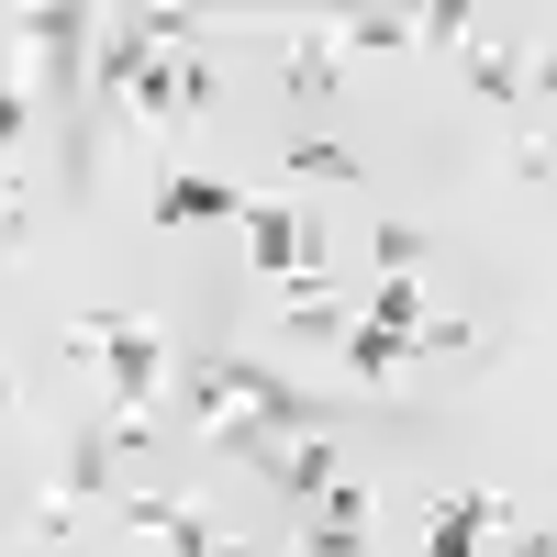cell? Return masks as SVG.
<instances>
[{
  "label": "cell",
  "instance_id": "1",
  "mask_svg": "<svg viewBox=\"0 0 557 557\" xmlns=\"http://www.w3.org/2000/svg\"><path fill=\"white\" fill-rule=\"evenodd\" d=\"M12 34H23V78L67 112L78 101V67H89V12H78V0H45V12H23Z\"/></svg>",
  "mask_w": 557,
  "mask_h": 557
},
{
  "label": "cell",
  "instance_id": "2",
  "mask_svg": "<svg viewBox=\"0 0 557 557\" xmlns=\"http://www.w3.org/2000/svg\"><path fill=\"white\" fill-rule=\"evenodd\" d=\"M246 257H257V278H268V290H278V278H301V268H323L312 223H301L290 201H246Z\"/></svg>",
  "mask_w": 557,
  "mask_h": 557
},
{
  "label": "cell",
  "instance_id": "3",
  "mask_svg": "<svg viewBox=\"0 0 557 557\" xmlns=\"http://www.w3.org/2000/svg\"><path fill=\"white\" fill-rule=\"evenodd\" d=\"M278 67H290V101H301V112H335V89H346L335 23H290V45H278Z\"/></svg>",
  "mask_w": 557,
  "mask_h": 557
},
{
  "label": "cell",
  "instance_id": "4",
  "mask_svg": "<svg viewBox=\"0 0 557 557\" xmlns=\"http://www.w3.org/2000/svg\"><path fill=\"white\" fill-rule=\"evenodd\" d=\"M57 491H67V502H112V491H123V435H112V424H78L67 457H57Z\"/></svg>",
  "mask_w": 557,
  "mask_h": 557
},
{
  "label": "cell",
  "instance_id": "5",
  "mask_svg": "<svg viewBox=\"0 0 557 557\" xmlns=\"http://www.w3.org/2000/svg\"><path fill=\"white\" fill-rule=\"evenodd\" d=\"M146 212L157 223H246V190H223V178H201V168H168Z\"/></svg>",
  "mask_w": 557,
  "mask_h": 557
},
{
  "label": "cell",
  "instance_id": "6",
  "mask_svg": "<svg viewBox=\"0 0 557 557\" xmlns=\"http://www.w3.org/2000/svg\"><path fill=\"white\" fill-rule=\"evenodd\" d=\"M134 78H146V34H134V12H112L101 57H89V89H101V101H134Z\"/></svg>",
  "mask_w": 557,
  "mask_h": 557
},
{
  "label": "cell",
  "instance_id": "7",
  "mask_svg": "<svg viewBox=\"0 0 557 557\" xmlns=\"http://www.w3.org/2000/svg\"><path fill=\"white\" fill-rule=\"evenodd\" d=\"M323 480H346V457L323 446V435H290V446H278V491H290L301 513H312V502H323Z\"/></svg>",
  "mask_w": 557,
  "mask_h": 557
},
{
  "label": "cell",
  "instance_id": "8",
  "mask_svg": "<svg viewBox=\"0 0 557 557\" xmlns=\"http://www.w3.org/2000/svg\"><path fill=\"white\" fill-rule=\"evenodd\" d=\"M278 178H301V190H368L357 146H323V134H312V146H290V157H278Z\"/></svg>",
  "mask_w": 557,
  "mask_h": 557
},
{
  "label": "cell",
  "instance_id": "9",
  "mask_svg": "<svg viewBox=\"0 0 557 557\" xmlns=\"http://www.w3.org/2000/svg\"><path fill=\"white\" fill-rule=\"evenodd\" d=\"M278 323H290L301 346H335L346 323H357V301H346V290H278Z\"/></svg>",
  "mask_w": 557,
  "mask_h": 557
},
{
  "label": "cell",
  "instance_id": "10",
  "mask_svg": "<svg viewBox=\"0 0 557 557\" xmlns=\"http://www.w3.org/2000/svg\"><path fill=\"white\" fill-rule=\"evenodd\" d=\"M357 323H380V335H424V278H368Z\"/></svg>",
  "mask_w": 557,
  "mask_h": 557
},
{
  "label": "cell",
  "instance_id": "11",
  "mask_svg": "<svg viewBox=\"0 0 557 557\" xmlns=\"http://www.w3.org/2000/svg\"><path fill=\"white\" fill-rule=\"evenodd\" d=\"M412 45H424V57H469L480 12H469V0H435V12H412Z\"/></svg>",
  "mask_w": 557,
  "mask_h": 557
},
{
  "label": "cell",
  "instance_id": "12",
  "mask_svg": "<svg viewBox=\"0 0 557 557\" xmlns=\"http://www.w3.org/2000/svg\"><path fill=\"white\" fill-rule=\"evenodd\" d=\"M412 45V12H357V23H335V57H401Z\"/></svg>",
  "mask_w": 557,
  "mask_h": 557
},
{
  "label": "cell",
  "instance_id": "13",
  "mask_svg": "<svg viewBox=\"0 0 557 557\" xmlns=\"http://www.w3.org/2000/svg\"><path fill=\"white\" fill-rule=\"evenodd\" d=\"M335 346H346V368H357V380H391V368L412 357V335H380V323H346Z\"/></svg>",
  "mask_w": 557,
  "mask_h": 557
},
{
  "label": "cell",
  "instance_id": "14",
  "mask_svg": "<svg viewBox=\"0 0 557 557\" xmlns=\"http://www.w3.org/2000/svg\"><path fill=\"white\" fill-rule=\"evenodd\" d=\"M469 89H480L491 112H524V67H513V57H491V45H469Z\"/></svg>",
  "mask_w": 557,
  "mask_h": 557
},
{
  "label": "cell",
  "instance_id": "15",
  "mask_svg": "<svg viewBox=\"0 0 557 557\" xmlns=\"http://www.w3.org/2000/svg\"><path fill=\"white\" fill-rule=\"evenodd\" d=\"M368 257H380V278H412L424 268V223H368Z\"/></svg>",
  "mask_w": 557,
  "mask_h": 557
},
{
  "label": "cell",
  "instance_id": "16",
  "mask_svg": "<svg viewBox=\"0 0 557 557\" xmlns=\"http://www.w3.org/2000/svg\"><path fill=\"white\" fill-rule=\"evenodd\" d=\"M312 524H380V491H368V480H323Z\"/></svg>",
  "mask_w": 557,
  "mask_h": 557
},
{
  "label": "cell",
  "instance_id": "17",
  "mask_svg": "<svg viewBox=\"0 0 557 557\" xmlns=\"http://www.w3.org/2000/svg\"><path fill=\"white\" fill-rule=\"evenodd\" d=\"M480 557H557V535H546V513H524V524H502Z\"/></svg>",
  "mask_w": 557,
  "mask_h": 557
},
{
  "label": "cell",
  "instance_id": "18",
  "mask_svg": "<svg viewBox=\"0 0 557 557\" xmlns=\"http://www.w3.org/2000/svg\"><path fill=\"white\" fill-rule=\"evenodd\" d=\"M212 89H223L212 57H178V123H201V112H212Z\"/></svg>",
  "mask_w": 557,
  "mask_h": 557
},
{
  "label": "cell",
  "instance_id": "19",
  "mask_svg": "<svg viewBox=\"0 0 557 557\" xmlns=\"http://www.w3.org/2000/svg\"><path fill=\"white\" fill-rule=\"evenodd\" d=\"M301 557H368V524H301Z\"/></svg>",
  "mask_w": 557,
  "mask_h": 557
},
{
  "label": "cell",
  "instance_id": "20",
  "mask_svg": "<svg viewBox=\"0 0 557 557\" xmlns=\"http://www.w3.org/2000/svg\"><path fill=\"white\" fill-rule=\"evenodd\" d=\"M424 557H480V535H469V524H457L446 502H435V524H424Z\"/></svg>",
  "mask_w": 557,
  "mask_h": 557
},
{
  "label": "cell",
  "instance_id": "21",
  "mask_svg": "<svg viewBox=\"0 0 557 557\" xmlns=\"http://www.w3.org/2000/svg\"><path fill=\"white\" fill-rule=\"evenodd\" d=\"M201 557H257V546H235V535H212V546H201Z\"/></svg>",
  "mask_w": 557,
  "mask_h": 557
},
{
  "label": "cell",
  "instance_id": "22",
  "mask_svg": "<svg viewBox=\"0 0 557 557\" xmlns=\"http://www.w3.org/2000/svg\"><path fill=\"white\" fill-rule=\"evenodd\" d=\"M0 412H12V368H0Z\"/></svg>",
  "mask_w": 557,
  "mask_h": 557
}]
</instances>
